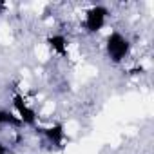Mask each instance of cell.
I'll list each match as a JSON object with an SVG mask.
<instances>
[{
    "mask_svg": "<svg viewBox=\"0 0 154 154\" xmlns=\"http://www.w3.org/2000/svg\"><path fill=\"white\" fill-rule=\"evenodd\" d=\"M107 18H109V9L105 6H93L85 11V17H84V29L89 33V35H96L100 33L105 24H107Z\"/></svg>",
    "mask_w": 154,
    "mask_h": 154,
    "instance_id": "obj_2",
    "label": "cell"
},
{
    "mask_svg": "<svg viewBox=\"0 0 154 154\" xmlns=\"http://www.w3.org/2000/svg\"><path fill=\"white\" fill-rule=\"evenodd\" d=\"M42 132V136L56 149H62L63 147V141H65V131H63V125L62 123H53L45 129H38Z\"/></svg>",
    "mask_w": 154,
    "mask_h": 154,
    "instance_id": "obj_4",
    "label": "cell"
},
{
    "mask_svg": "<svg viewBox=\"0 0 154 154\" xmlns=\"http://www.w3.org/2000/svg\"><path fill=\"white\" fill-rule=\"evenodd\" d=\"M131 40L120 31H112L105 40V54L112 63H122L131 54Z\"/></svg>",
    "mask_w": 154,
    "mask_h": 154,
    "instance_id": "obj_1",
    "label": "cell"
},
{
    "mask_svg": "<svg viewBox=\"0 0 154 154\" xmlns=\"http://www.w3.org/2000/svg\"><path fill=\"white\" fill-rule=\"evenodd\" d=\"M67 38L63 36V35H51L49 38H47V45L56 53V54H62V56H65L67 54Z\"/></svg>",
    "mask_w": 154,
    "mask_h": 154,
    "instance_id": "obj_5",
    "label": "cell"
},
{
    "mask_svg": "<svg viewBox=\"0 0 154 154\" xmlns=\"http://www.w3.org/2000/svg\"><path fill=\"white\" fill-rule=\"evenodd\" d=\"M0 127H22L18 116L8 109H0Z\"/></svg>",
    "mask_w": 154,
    "mask_h": 154,
    "instance_id": "obj_6",
    "label": "cell"
},
{
    "mask_svg": "<svg viewBox=\"0 0 154 154\" xmlns=\"http://www.w3.org/2000/svg\"><path fill=\"white\" fill-rule=\"evenodd\" d=\"M0 154H9V149H8L2 141H0Z\"/></svg>",
    "mask_w": 154,
    "mask_h": 154,
    "instance_id": "obj_7",
    "label": "cell"
},
{
    "mask_svg": "<svg viewBox=\"0 0 154 154\" xmlns=\"http://www.w3.org/2000/svg\"><path fill=\"white\" fill-rule=\"evenodd\" d=\"M13 107H15V114L18 116V120L22 122V125H29L35 127L36 125V112L35 109L26 102V98L22 94H13Z\"/></svg>",
    "mask_w": 154,
    "mask_h": 154,
    "instance_id": "obj_3",
    "label": "cell"
}]
</instances>
